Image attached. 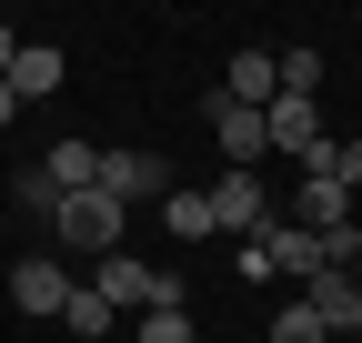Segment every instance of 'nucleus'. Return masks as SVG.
Masks as SVG:
<instances>
[{"mask_svg":"<svg viewBox=\"0 0 362 343\" xmlns=\"http://www.w3.org/2000/svg\"><path fill=\"white\" fill-rule=\"evenodd\" d=\"M90 293H101L111 313H161V303H181V273H151V263H131V252H101Z\"/></svg>","mask_w":362,"mask_h":343,"instance_id":"1","label":"nucleus"},{"mask_svg":"<svg viewBox=\"0 0 362 343\" xmlns=\"http://www.w3.org/2000/svg\"><path fill=\"white\" fill-rule=\"evenodd\" d=\"M282 212H272V192H262V172H221L211 182V232H232V242H262Z\"/></svg>","mask_w":362,"mask_h":343,"instance_id":"2","label":"nucleus"},{"mask_svg":"<svg viewBox=\"0 0 362 343\" xmlns=\"http://www.w3.org/2000/svg\"><path fill=\"white\" fill-rule=\"evenodd\" d=\"M202 111H211V142H221V172H262V152H272V121H262L252 101H232V91H211Z\"/></svg>","mask_w":362,"mask_h":343,"instance_id":"3","label":"nucleus"},{"mask_svg":"<svg viewBox=\"0 0 362 343\" xmlns=\"http://www.w3.org/2000/svg\"><path fill=\"white\" fill-rule=\"evenodd\" d=\"M121 223H131V212H121L111 192H71V202H61V223H51V232H61L71 252H121Z\"/></svg>","mask_w":362,"mask_h":343,"instance_id":"4","label":"nucleus"},{"mask_svg":"<svg viewBox=\"0 0 362 343\" xmlns=\"http://www.w3.org/2000/svg\"><path fill=\"white\" fill-rule=\"evenodd\" d=\"M262 121H272V152H292V162H312V152L332 142V132H322V101H312V91H282Z\"/></svg>","mask_w":362,"mask_h":343,"instance_id":"5","label":"nucleus"},{"mask_svg":"<svg viewBox=\"0 0 362 343\" xmlns=\"http://www.w3.org/2000/svg\"><path fill=\"white\" fill-rule=\"evenodd\" d=\"M101 192L131 212L141 192H171V162H161V152H101Z\"/></svg>","mask_w":362,"mask_h":343,"instance_id":"6","label":"nucleus"},{"mask_svg":"<svg viewBox=\"0 0 362 343\" xmlns=\"http://www.w3.org/2000/svg\"><path fill=\"white\" fill-rule=\"evenodd\" d=\"M11 303H21V313H51V323H61V303H71V273L51 263V252H21V273H11Z\"/></svg>","mask_w":362,"mask_h":343,"instance_id":"7","label":"nucleus"},{"mask_svg":"<svg viewBox=\"0 0 362 343\" xmlns=\"http://www.w3.org/2000/svg\"><path fill=\"white\" fill-rule=\"evenodd\" d=\"M221 91H232V101H252V111H272V101H282V51H232Z\"/></svg>","mask_w":362,"mask_h":343,"instance_id":"8","label":"nucleus"},{"mask_svg":"<svg viewBox=\"0 0 362 343\" xmlns=\"http://www.w3.org/2000/svg\"><path fill=\"white\" fill-rule=\"evenodd\" d=\"M40 172H51L61 202H71V192H101V142H51V152H40Z\"/></svg>","mask_w":362,"mask_h":343,"instance_id":"9","label":"nucleus"},{"mask_svg":"<svg viewBox=\"0 0 362 343\" xmlns=\"http://www.w3.org/2000/svg\"><path fill=\"white\" fill-rule=\"evenodd\" d=\"M292 223H302V232H352V192H342V182H312V172H302Z\"/></svg>","mask_w":362,"mask_h":343,"instance_id":"10","label":"nucleus"},{"mask_svg":"<svg viewBox=\"0 0 362 343\" xmlns=\"http://www.w3.org/2000/svg\"><path fill=\"white\" fill-rule=\"evenodd\" d=\"M61 71H71V61L51 51V40H21V51H11V91H21V101H51Z\"/></svg>","mask_w":362,"mask_h":343,"instance_id":"11","label":"nucleus"},{"mask_svg":"<svg viewBox=\"0 0 362 343\" xmlns=\"http://www.w3.org/2000/svg\"><path fill=\"white\" fill-rule=\"evenodd\" d=\"M61 323H71L81 343H111V333H121V313H111V303H101V293H90V283H71V303H61Z\"/></svg>","mask_w":362,"mask_h":343,"instance_id":"12","label":"nucleus"},{"mask_svg":"<svg viewBox=\"0 0 362 343\" xmlns=\"http://www.w3.org/2000/svg\"><path fill=\"white\" fill-rule=\"evenodd\" d=\"M302 172H312V182H342V192H362V132H342V142H322V152H312Z\"/></svg>","mask_w":362,"mask_h":343,"instance_id":"13","label":"nucleus"},{"mask_svg":"<svg viewBox=\"0 0 362 343\" xmlns=\"http://www.w3.org/2000/svg\"><path fill=\"white\" fill-rule=\"evenodd\" d=\"M161 223H171L181 242H202V232H211V192H181V182H171V192H161Z\"/></svg>","mask_w":362,"mask_h":343,"instance_id":"14","label":"nucleus"},{"mask_svg":"<svg viewBox=\"0 0 362 343\" xmlns=\"http://www.w3.org/2000/svg\"><path fill=\"white\" fill-rule=\"evenodd\" d=\"M11 202L30 212V223H61V192H51V172H40V162H30V172H11Z\"/></svg>","mask_w":362,"mask_h":343,"instance_id":"15","label":"nucleus"},{"mask_svg":"<svg viewBox=\"0 0 362 343\" xmlns=\"http://www.w3.org/2000/svg\"><path fill=\"white\" fill-rule=\"evenodd\" d=\"M272 343H332V323L312 303H282V313H272Z\"/></svg>","mask_w":362,"mask_h":343,"instance_id":"16","label":"nucleus"},{"mask_svg":"<svg viewBox=\"0 0 362 343\" xmlns=\"http://www.w3.org/2000/svg\"><path fill=\"white\" fill-rule=\"evenodd\" d=\"M131 343H192V303H161V313H141V333Z\"/></svg>","mask_w":362,"mask_h":343,"instance_id":"17","label":"nucleus"},{"mask_svg":"<svg viewBox=\"0 0 362 343\" xmlns=\"http://www.w3.org/2000/svg\"><path fill=\"white\" fill-rule=\"evenodd\" d=\"M282 91H312V101H322V51H282Z\"/></svg>","mask_w":362,"mask_h":343,"instance_id":"18","label":"nucleus"},{"mask_svg":"<svg viewBox=\"0 0 362 343\" xmlns=\"http://www.w3.org/2000/svg\"><path fill=\"white\" fill-rule=\"evenodd\" d=\"M11 51H21V30H11V21H0V81H11Z\"/></svg>","mask_w":362,"mask_h":343,"instance_id":"19","label":"nucleus"},{"mask_svg":"<svg viewBox=\"0 0 362 343\" xmlns=\"http://www.w3.org/2000/svg\"><path fill=\"white\" fill-rule=\"evenodd\" d=\"M11 121H21V91H11V81H0V132H11Z\"/></svg>","mask_w":362,"mask_h":343,"instance_id":"20","label":"nucleus"}]
</instances>
